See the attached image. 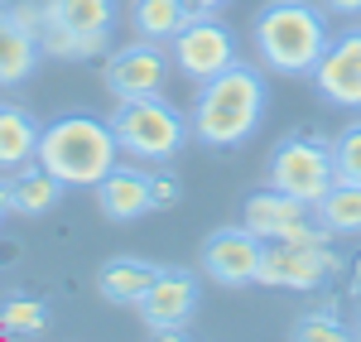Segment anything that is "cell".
<instances>
[{"instance_id":"cell-1","label":"cell","mask_w":361,"mask_h":342,"mask_svg":"<svg viewBox=\"0 0 361 342\" xmlns=\"http://www.w3.org/2000/svg\"><path fill=\"white\" fill-rule=\"evenodd\" d=\"M265 121V73L250 63H231L226 73L197 83L188 130L207 149H241Z\"/></svg>"},{"instance_id":"cell-2","label":"cell","mask_w":361,"mask_h":342,"mask_svg":"<svg viewBox=\"0 0 361 342\" xmlns=\"http://www.w3.org/2000/svg\"><path fill=\"white\" fill-rule=\"evenodd\" d=\"M255 54L260 63L279 73V78H313L318 58L328 49V10L323 5H308V0H270L255 10Z\"/></svg>"},{"instance_id":"cell-3","label":"cell","mask_w":361,"mask_h":342,"mask_svg":"<svg viewBox=\"0 0 361 342\" xmlns=\"http://www.w3.org/2000/svg\"><path fill=\"white\" fill-rule=\"evenodd\" d=\"M116 130L102 116H58L39 135V164L68 188H97L116 169Z\"/></svg>"},{"instance_id":"cell-4","label":"cell","mask_w":361,"mask_h":342,"mask_svg":"<svg viewBox=\"0 0 361 342\" xmlns=\"http://www.w3.org/2000/svg\"><path fill=\"white\" fill-rule=\"evenodd\" d=\"M111 130H116V145L130 159H140V164H169V159H178V149L193 135L188 116L178 111V106H169L159 92L121 102L111 111Z\"/></svg>"},{"instance_id":"cell-5","label":"cell","mask_w":361,"mask_h":342,"mask_svg":"<svg viewBox=\"0 0 361 342\" xmlns=\"http://www.w3.org/2000/svg\"><path fill=\"white\" fill-rule=\"evenodd\" d=\"M270 183L284 188V193H294V198H304L318 207V198L328 193L337 183V169H333V145L318 140V135H284V140L270 149Z\"/></svg>"},{"instance_id":"cell-6","label":"cell","mask_w":361,"mask_h":342,"mask_svg":"<svg viewBox=\"0 0 361 342\" xmlns=\"http://www.w3.org/2000/svg\"><path fill=\"white\" fill-rule=\"evenodd\" d=\"M241 222H246L260 241H333V231L323 227L318 207L294 193H284L275 183L246 193L241 202Z\"/></svg>"},{"instance_id":"cell-7","label":"cell","mask_w":361,"mask_h":342,"mask_svg":"<svg viewBox=\"0 0 361 342\" xmlns=\"http://www.w3.org/2000/svg\"><path fill=\"white\" fill-rule=\"evenodd\" d=\"M342 270L333 241H265L260 280L265 289H323Z\"/></svg>"},{"instance_id":"cell-8","label":"cell","mask_w":361,"mask_h":342,"mask_svg":"<svg viewBox=\"0 0 361 342\" xmlns=\"http://www.w3.org/2000/svg\"><path fill=\"white\" fill-rule=\"evenodd\" d=\"M173 63L188 83H207L236 63V39L217 20V10H193L188 25L173 34Z\"/></svg>"},{"instance_id":"cell-9","label":"cell","mask_w":361,"mask_h":342,"mask_svg":"<svg viewBox=\"0 0 361 342\" xmlns=\"http://www.w3.org/2000/svg\"><path fill=\"white\" fill-rule=\"evenodd\" d=\"M202 270L207 280H217L226 289H246L260 280V260H265V241L241 222V227H217L207 241H202Z\"/></svg>"},{"instance_id":"cell-10","label":"cell","mask_w":361,"mask_h":342,"mask_svg":"<svg viewBox=\"0 0 361 342\" xmlns=\"http://www.w3.org/2000/svg\"><path fill=\"white\" fill-rule=\"evenodd\" d=\"M169 63H173V58L164 54V44H154V39H135V44H126V49L106 54V63H102V83H106V92H111L116 102L149 97V92H164Z\"/></svg>"},{"instance_id":"cell-11","label":"cell","mask_w":361,"mask_h":342,"mask_svg":"<svg viewBox=\"0 0 361 342\" xmlns=\"http://www.w3.org/2000/svg\"><path fill=\"white\" fill-rule=\"evenodd\" d=\"M197 280L193 270H183V265H164L159 270V280L154 289L140 299V318H145V328H149V338H183V328H188V318L197 314Z\"/></svg>"},{"instance_id":"cell-12","label":"cell","mask_w":361,"mask_h":342,"mask_svg":"<svg viewBox=\"0 0 361 342\" xmlns=\"http://www.w3.org/2000/svg\"><path fill=\"white\" fill-rule=\"evenodd\" d=\"M313 87L328 106L361 111V29H347V34L328 39V49L313 68Z\"/></svg>"},{"instance_id":"cell-13","label":"cell","mask_w":361,"mask_h":342,"mask_svg":"<svg viewBox=\"0 0 361 342\" xmlns=\"http://www.w3.org/2000/svg\"><path fill=\"white\" fill-rule=\"evenodd\" d=\"M159 270L164 265H154V260H145V256H111L97 270V294L106 304H116V309H140V299L154 289Z\"/></svg>"},{"instance_id":"cell-14","label":"cell","mask_w":361,"mask_h":342,"mask_svg":"<svg viewBox=\"0 0 361 342\" xmlns=\"http://www.w3.org/2000/svg\"><path fill=\"white\" fill-rule=\"evenodd\" d=\"M97 207L106 222H140L149 212V173L130 169V164H116L102 183H97Z\"/></svg>"},{"instance_id":"cell-15","label":"cell","mask_w":361,"mask_h":342,"mask_svg":"<svg viewBox=\"0 0 361 342\" xmlns=\"http://www.w3.org/2000/svg\"><path fill=\"white\" fill-rule=\"evenodd\" d=\"M39 39L25 29L10 0H0V87H25L39 68Z\"/></svg>"},{"instance_id":"cell-16","label":"cell","mask_w":361,"mask_h":342,"mask_svg":"<svg viewBox=\"0 0 361 342\" xmlns=\"http://www.w3.org/2000/svg\"><path fill=\"white\" fill-rule=\"evenodd\" d=\"M5 188H10V212L15 217H44V212H54L58 202H63V178L49 173L39 159H29L25 169H15L5 178Z\"/></svg>"},{"instance_id":"cell-17","label":"cell","mask_w":361,"mask_h":342,"mask_svg":"<svg viewBox=\"0 0 361 342\" xmlns=\"http://www.w3.org/2000/svg\"><path fill=\"white\" fill-rule=\"evenodd\" d=\"M39 135L44 126L25 111V106H0V173L25 169L29 159H39Z\"/></svg>"},{"instance_id":"cell-18","label":"cell","mask_w":361,"mask_h":342,"mask_svg":"<svg viewBox=\"0 0 361 342\" xmlns=\"http://www.w3.org/2000/svg\"><path fill=\"white\" fill-rule=\"evenodd\" d=\"M49 15L63 20L68 29H78L92 44H111V25H116V0H49Z\"/></svg>"},{"instance_id":"cell-19","label":"cell","mask_w":361,"mask_h":342,"mask_svg":"<svg viewBox=\"0 0 361 342\" xmlns=\"http://www.w3.org/2000/svg\"><path fill=\"white\" fill-rule=\"evenodd\" d=\"M197 5L193 0H135V34L140 39H154V44H173V34L188 25Z\"/></svg>"},{"instance_id":"cell-20","label":"cell","mask_w":361,"mask_h":342,"mask_svg":"<svg viewBox=\"0 0 361 342\" xmlns=\"http://www.w3.org/2000/svg\"><path fill=\"white\" fill-rule=\"evenodd\" d=\"M318 217L333 236H361V183H333L318 198Z\"/></svg>"},{"instance_id":"cell-21","label":"cell","mask_w":361,"mask_h":342,"mask_svg":"<svg viewBox=\"0 0 361 342\" xmlns=\"http://www.w3.org/2000/svg\"><path fill=\"white\" fill-rule=\"evenodd\" d=\"M0 333L5 338H44L49 333V304L44 299H29V294H15L0 304Z\"/></svg>"},{"instance_id":"cell-22","label":"cell","mask_w":361,"mask_h":342,"mask_svg":"<svg viewBox=\"0 0 361 342\" xmlns=\"http://www.w3.org/2000/svg\"><path fill=\"white\" fill-rule=\"evenodd\" d=\"M294 342H347L352 338V328L342 323L337 314V304H318V309H308V314L294 318Z\"/></svg>"},{"instance_id":"cell-23","label":"cell","mask_w":361,"mask_h":342,"mask_svg":"<svg viewBox=\"0 0 361 342\" xmlns=\"http://www.w3.org/2000/svg\"><path fill=\"white\" fill-rule=\"evenodd\" d=\"M328 145H333L337 183H361V121H352L347 130H337Z\"/></svg>"},{"instance_id":"cell-24","label":"cell","mask_w":361,"mask_h":342,"mask_svg":"<svg viewBox=\"0 0 361 342\" xmlns=\"http://www.w3.org/2000/svg\"><path fill=\"white\" fill-rule=\"evenodd\" d=\"M183 202V183L173 178V173H149V207L154 212H169V207H178Z\"/></svg>"},{"instance_id":"cell-25","label":"cell","mask_w":361,"mask_h":342,"mask_svg":"<svg viewBox=\"0 0 361 342\" xmlns=\"http://www.w3.org/2000/svg\"><path fill=\"white\" fill-rule=\"evenodd\" d=\"M323 10L337 15V20H357V15H361V0H323Z\"/></svg>"},{"instance_id":"cell-26","label":"cell","mask_w":361,"mask_h":342,"mask_svg":"<svg viewBox=\"0 0 361 342\" xmlns=\"http://www.w3.org/2000/svg\"><path fill=\"white\" fill-rule=\"evenodd\" d=\"M5 217H10V188L0 183V222H5Z\"/></svg>"},{"instance_id":"cell-27","label":"cell","mask_w":361,"mask_h":342,"mask_svg":"<svg viewBox=\"0 0 361 342\" xmlns=\"http://www.w3.org/2000/svg\"><path fill=\"white\" fill-rule=\"evenodd\" d=\"M193 5H197V10H222L226 0H193Z\"/></svg>"},{"instance_id":"cell-28","label":"cell","mask_w":361,"mask_h":342,"mask_svg":"<svg viewBox=\"0 0 361 342\" xmlns=\"http://www.w3.org/2000/svg\"><path fill=\"white\" fill-rule=\"evenodd\" d=\"M352 338H361V304H357V318H352Z\"/></svg>"},{"instance_id":"cell-29","label":"cell","mask_w":361,"mask_h":342,"mask_svg":"<svg viewBox=\"0 0 361 342\" xmlns=\"http://www.w3.org/2000/svg\"><path fill=\"white\" fill-rule=\"evenodd\" d=\"M357 294H361V265H357Z\"/></svg>"}]
</instances>
